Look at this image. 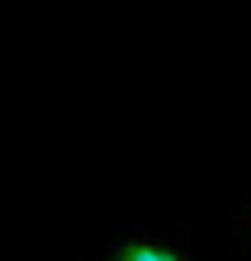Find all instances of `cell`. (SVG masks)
I'll return each mask as SVG.
<instances>
[{
	"label": "cell",
	"mask_w": 251,
	"mask_h": 261,
	"mask_svg": "<svg viewBox=\"0 0 251 261\" xmlns=\"http://www.w3.org/2000/svg\"><path fill=\"white\" fill-rule=\"evenodd\" d=\"M76 261H199L185 223H104L81 238Z\"/></svg>",
	"instance_id": "cell-1"
},
{
	"label": "cell",
	"mask_w": 251,
	"mask_h": 261,
	"mask_svg": "<svg viewBox=\"0 0 251 261\" xmlns=\"http://www.w3.org/2000/svg\"><path fill=\"white\" fill-rule=\"evenodd\" d=\"M228 261H251V180L228 209Z\"/></svg>",
	"instance_id": "cell-2"
}]
</instances>
